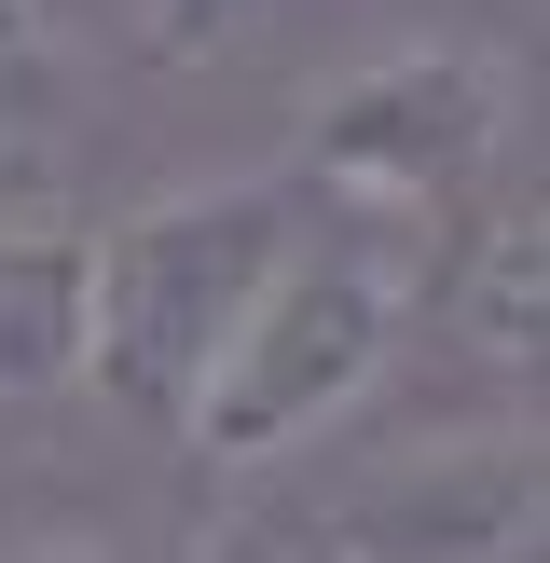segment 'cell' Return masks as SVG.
Returning a JSON list of instances; mask_svg holds the SVG:
<instances>
[{"label": "cell", "mask_w": 550, "mask_h": 563, "mask_svg": "<svg viewBox=\"0 0 550 563\" xmlns=\"http://www.w3.org/2000/svg\"><path fill=\"white\" fill-rule=\"evenodd\" d=\"M413 330H427V220L302 192V234L275 247V275L248 289V317L220 330L207 385L179 399V454L220 467V482L317 467L330 440L413 372Z\"/></svg>", "instance_id": "cell-1"}, {"label": "cell", "mask_w": 550, "mask_h": 563, "mask_svg": "<svg viewBox=\"0 0 550 563\" xmlns=\"http://www.w3.org/2000/svg\"><path fill=\"white\" fill-rule=\"evenodd\" d=\"M289 234H302V179L289 165L152 192L138 220L82 234V385L110 412H138L152 440H179V399L207 385L220 330L248 317V289L275 275Z\"/></svg>", "instance_id": "cell-2"}, {"label": "cell", "mask_w": 550, "mask_h": 563, "mask_svg": "<svg viewBox=\"0 0 550 563\" xmlns=\"http://www.w3.org/2000/svg\"><path fill=\"white\" fill-rule=\"evenodd\" d=\"M522 137V69L495 42H372L358 69H330L302 97V137H289V179L330 192V207H385V220H454L495 192Z\"/></svg>", "instance_id": "cell-3"}, {"label": "cell", "mask_w": 550, "mask_h": 563, "mask_svg": "<svg viewBox=\"0 0 550 563\" xmlns=\"http://www.w3.org/2000/svg\"><path fill=\"white\" fill-rule=\"evenodd\" d=\"M317 563H550V427L522 412H427L385 454L330 467Z\"/></svg>", "instance_id": "cell-4"}, {"label": "cell", "mask_w": 550, "mask_h": 563, "mask_svg": "<svg viewBox=\"0 0 550 563\" xmlns=\"http://www.w3.org/2000/svg\"><path fill=\"white\" fill-rule=\"evenodd\" d=\"M427 330H440V412L550 427V179L482 207L454 275H427Z\"/></svg>", "instance_id": "cell-5"}, {"label": "cell", "mask_w": 550, "mask_h": 563, "mask_svg": "<svg viewBox=\"0 0 550 563\" xmlns=\"http://www.w3.org/2000/svg\"><path fill=\"white\" fill-rule=\"evenodd\" d=\"M82 385V220L0 207V412Z\"/></svg>", "instance_id": "cell-6"}, {"label": "cell", "mask_w": 550, "mask_h": 563, "mask_svg": "<svg viewBox=\"0 0 550 563\" xmlns=\"http://www.w3.org/2000/svg\"><path fill=\"white\" fill-rule=\"evenodd\" d=\"M55 97H69V42H55L42 0H0V207H55V179H69V124H55Z\"/></svg>", "instance_id": "cell-7"}, {"label": "cell", "mask_w": 550, "mask_h": 563, "mask_svg": "<svg viewBox=\"0 0 550 563\" xmlns=\"http://www.w3.org/2000/svg\"><path fill=\"white\" fill-rule=\"evenodd\" d=\"M0 563H138V550H110V537H14Z\"/></svg>", "instance_id": "cell-8"}, {"label": "cell", "mask_w": 550, "mask_h": 563, "mask_svg": "<svg viewBox=\"0 0 550 563\" xmlns=\"http://www.w3.org/2000/svg\"><path fill=\"white\" fill-rule=\"evenodd\" d=\"M275 563H317V550H275Z\"/></svg>", "instance_id": "cell-9"}]
</instances>
